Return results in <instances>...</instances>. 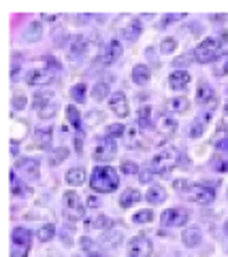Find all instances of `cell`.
<instances>
[{
  "label": "cell",
  "mask_w": 228,
  "mask_h": 257,
  "mask_svg": "<svg viewBox=\"0 0 228 257\" xmlns=\"http://www.w3.org/2000/svg\"><path fill=\"white\" fill-rule=\"evenodd\" d=\"M141 200V191L134 189V187H128V189L122 191V198H120V206L122 208H130L132 204H137Z\"/></svg>",
  "instance_id": "7402d4cb"
},
{
  "label": "cell",
  "mask_w": 228,
  "mask_h": 257,
  "mask_svg": "<svg viewBox=\"0 0 228 257\" xmlns=\"http://www.w3.org/2000/svg\"><path fill=\"white\" fill-rule=\"evenodd\" d=\"M11 194L13 196H28L30 194V189H28L24 183H17V177H15L13 170H11Z\"/></svg>",
  "instance_id": "d6a6232c"
},
{
  "label": "cell",
  "mask_w": 228,
  "mask_h": 257,
  "mask_svg": "<svg viewBox=\"0 0 228 257\" xmlns=\"http://www.w3.org/2000/svg\"><path fill=\"white\" fill-rule=\"evenodd\" d=\"M109 107H111V110H113L115 115L120 117V119H126V117L130 115V107H128V98H126V93H124V92H115V93H111V98H109Z\"/></svg>",
  "instance_id": "7c38bea8"
},
{
  "label": "cell",
  "mask_w": 228,
  "mask_h": 257,
  "mask_svg": "<svg viewBox=\"0 0 228 257\" xmlns=\"http://www.w3.org/2000/svg\"><path fill=\"white\" fill-rule=\"evenodd\" d=\"M213 145H215V149H218V151H222V153H228V136L220 138L218 143H213Z\"/></svg>",
  "instance_id": "f5cc1de1"
},
{
  "label": "cell",
  "mask_w": 228,
  "mask_h": 257,
  "mask_svg": "<svg viewBox=\"0 0 228 257\" xmlns=\"http://www.w3.org/2000/svg\"><path fill=\"white\" fill-rule=\"evenodd\" d=\"M224 232H226V236H228V221H226V225H224Z\"/></svg>",
  "instance_id": "94428289"
},
{
  "label": "cell",
  "mask_w": 228,
  "mask_h": 257,
  "mask_svg": "<svg viewBox=\"0 0 228 257\" xmlns=\"http://www.w3.org/2000/svg\"><path fill=\"white\" fill-rule=\"evenodd\" d=\"M181 162V153L177 149L168 147L165 151H160V153H156V157L151 160V170L156 174H166L168 170H173V168H177Z\"/></svg>",
  "instance_id": "7a4b0ae2"
},
{
  "label": "cell",
  "mask_w": 228,
  "mask_h": 257,
  "mask_svg": "<svg viewBox=\"0 0 228 257\" xmlns=\"http://www.w3.org/2000/svg\"><path fill=\"white\" fill-rule=\"evenodd\" d=\"M209 119H211V113H203V115H198L196 119L190 124L188 136H190V138H201V136H203V132H205V128H207V124H209Z\"/></svg>",
  "instance_id": "e0dca14e"
},
{
  "label": "cell",
  "mask_w": 228,
  "mask_h": 257,
  "mask_svg": "<svg viewBox=\"0 0 228 257\" xmlns=\"http://www.w3.org/2000/svg\"><path fill=\"white\" fill-rule=\"evenodd\" d=\"M218 38L222 40V45H224V43H228V30H224V32H222V34H220Z\"/></svg>",
  "instance_id": "91938a15"
},
{
  "label": "cell",
  "mask_w": 228,
  "mask_h": 257,
  "mask_svg": "<svg viewBox=\"0 0 228 257\" xmlns=\"http://www.w3.org/2000/svg\"><path fill=\"white\" fill-rule=\"evenodd\" d=\"M120 170H122V174H139V172H141L137 164H132V162H122Z\"/></svg>",
  "instance_id": "f6af8a7d"
},
{
  "label": "cell",
  "mask_w": 228,
  "mask_h": 257,
  "mask_svg": "<svg viewBox=\"0 0 228 257\" xmlns=\"http://www.w3.org/2000/svg\"><path fill=\"white\" fill-rule=\"evenodd\" d=\"M122 134H126L124 124H111L107 128V138H118V136H122Z\"/></svg>",
  "instance_id": "b9f144b4"
},
{
  "label": "cell",
  "mask_w": 228,
  "mask_h": 257,
  "mask_svg": "<svg viewBox=\"0 0 228 257\" xmlns=\"http://www.w3.org/2000/svg\"><path fill=\"white\" fill-rule=\"evenodd\" d=\"M13 109L15 110L26 109V96L24 93H13Z\"/></svg>",
  "instance_id": "c3c4849f"
},
{
  "label": "cell",
  "mask_w": 228,
  "mask_h": 257,
  "mask_svg": "<svg viewBox=\"0 0 228 257\" xmlns=\"http://www.w3.org/2000/svg\"><path fill=\"white\" fill-rule=\"evenodd\" d=\"M75 151L77 153L83 151V132H77V136H75Z\"/></svg>",
  "instance_id": "db71d44e"
},
{
  "label": "cell",
  "mask_w": 228,
  "mask_h": 257,
  "mask_svg": "<svg viewBox=\"0 0 228 257\" xmlns=\"http://www.w3.org/2000/svg\"><path fill=\"white\" fill-rule=\"evenodd\" d=\"M64 179H66V183L71 187H79V185L85 183V170L83 168H71Z\"/></svg>",
  "instance_id": "4316f807"
},
{
  "label": "cell",
  "mask_w": 228,
  "mask_h": 257,
  "mask_svg": "<svg viewBox=\"0 0 228 257\" xmlns=\"http://www.w3.org/2000/svg\"><path fill=\"white\" fill-rule=\"evenodd\" d=\"M101 119H104V115H103V113H87V124H90V126L98 124Z\"/></svg>",
  "instance_id": "11a10c76"
},
{
  "label": "cell",
  "mask_w": 228,
  "mask_h": 257,
  "mask_svg": "<svg viewBox=\"0 0 228 257\" xmlns=\"http://www.w3.org/2000/svg\"><path fill=\"white\" fill-rule=\"evenodd\" d=\"M192 187V183L190 181H186V179H177V181H173V189L175 191H179V194H186Z\"/></svg>",
  "instance_id": "ee69618b"
},
{
  "label": "cell",
  "mask_w": 228,
  "mask_h": 257,
  "mask_svg": "<svg viewBox=\"0 0 228 257\" xmlns=\"http://www.w3.org/2000/svg\"><path fill=\"white\" fill-rule=\"evenodd\" d=\"M109 96V83H104V81H101V83H96L94 87H92V98L94 100H104V98Z\"/></svg>",
  "instance_id": "836d02e7"
},
{
  "label": "cell",
  "mask_w": 228,
  "mask_h": 257,
  "mask_svg": "<svg viewBox=\"0 0 228 257\" xmlns=\"http://www.w3.org/2000/svg\"><path fill=\"white\" fill-rule=\"evenodd\" d=\"M190 107V100L184 96H177V98H171V100L166 102V109L173 110V113H186Z\"/></svg>",
  "instance_id": "83f0119b"
},
{
  "label": "cell",
  "mask_w": 228,
  "mask_h": 257,
  "mask_svg": "<svg viewBox=\"0 0 228 257\" xmlns=\"http://www.w3.org/2000/svg\"><path fill=\"white\" fill-rule=\"evenodd\" d=\"M209 19L213 23H222V21H226V15H209Z\"/></svg>",
  "instance_id": "6f0895ef"
},
{
  "label": "cell",
  "mask_w": 228,
  "mask_h": 257,
  "mask_svg": "<svg viewBox=\"0 0 228 257\" xmlns=\"http://www.w3.org/2000/svg\"><path fill=\"white\" fill-rule=\"evenodd\" d=\"M154 219V213L147 208V210H139V213H134V217H132V221L134 223H149V221Z\"/></svg>",
  "instance_id": "ab89813d"
},
{
  "label": "cell",
  "mask_w": 228,
  "mask_h": 257,
  "mask_svg": "<svg viewBox=\"0 0 228 257\" xmlns=\"http://www.w3.org/2000/svg\"><path fill=\"white\" fill-rule=\"evenodd\" d=\"M181 240H184L186 247H198V244L203 242V234L198 227H186L184 234H181Z\"/></svg>",
  "instance_id": "ffe728a7"
},
{
  "label": "cell",
  "mask_w": 228,
  "mask_h": 257,
  "mask_svg": "<svg viewBox=\"0 0 228 257\" xmlns=\"http://www.w3.org/2000/svg\"><path fill=\"white\" fill-rule=\"evenodd\" d=\"M154 128H156V132L160 134V136H173L175 132H177V121L173 119L171 115H166V113H162V115H158V119L154 121Z\"/></svg>",
  "instance_id": "4fadbf2b"
},
{
  "label": "cell",
  "mask_w": 228,
  "mask_h": 257,
  "mask_svg": "<svg viewBox=\"0 0 228 257\" xmlns=\"http://www.w3.org/2000/svg\"><path fill=\"white\" fill-rule=\"evenodd\" d=\"M186 13H177V15H165V19H162L160 23H158V28H166V26H171L173 21H177V19H184Z\"/></svg>",
  "instance_id": "7dc6e473"
},
{
  "label": "cell",
  "mask_w": 228,
  "mask_h": 257,
  "mask_svg": "<svg viewBox=\"0 0 228 257\" xmlns=\"http://www.w3.org/2000/svg\"><path fill=\"white\" fill-rule=\"evenodd\" d=\"M211 168L218 172H228V157H222V155H215L211 160Z\"/></svg>",
  "instance_id": "f35d334b"
},
{
  "label": "cell",
  "mask_w": 228,
  "mask_h": 257,
  "mask_svg": "<svg viewBox=\"0 0 228 257\" xmlns=\"http://www.w3.org/2000/svg\"><path fill=\"white\" fill-rule=\"evenodd\" d=\"M17 166L24 170L28 179H39L41 177V166L39 160H17Z\"/></svg>",
  "instance_id": "44dd1931"
},
{
  "label": "cell",
  "mask_w": 228,
  "mask_h": 257,
  "mask_svg": "<svg viewBox=\"0 0 228 257\" xmlns=\"http://www.w3.org/2000/svg\"><path fill=\"white\" fill-rule=\"evenodd\" d=\"M151 124V107H141L137 113V128H149Z\"/></svg>",
  "instance_id": "f546056e"
},
{
  "label": "cell",
  "mask_w": 228,
  "mask_h": 257,
  "mask_svg": "<svg viewBox=\"0 0 228 257\" xmlns=\"http://www.w3.org/2000/svg\"><path fill=\"white\" fill-rule=\"evenodd\" d=\"M120 55H122V43L118 38H113L101 49V55H98L96 64H98V66H109V64L118 62Z\"/></svg>",
  "instance_id": "52a82bcc"
},
{
  "label": "cell",
  "mask_w": 228,
  "mask_h": 257,
  "mask_svg": "<svg viewBox=\"0 0 228 257\" xmlns=\"http://www.w3.org/2000/svg\"><path fill=\"white\" fill-rule=\"evenodd\" d=\"M90 187L98 194H111L120 187V172L111 166H96L90 177Z\"/></svg>",
  "instance_id": "6da1fadb"
},
{
  "label": "cell",
  "mask_w": 228,
  "mask_h": 257,
  "mask_svg": "<svg viewBox=\"0 0 228 257\" xmlns=\"http://www.w3.org/2000/svg\"><path fill=\"white\" fill-rule=\"evenodd\" d=\"M92 227H96V230H111L113 221H111L107 215H98L96 219H92Z\"/></svg>",
  "instance_id": "74e56055"
},
{
  "label": "cell",
  "mask_w": 228,
  "mask_h": 257,
  "mask_svg": "<svg viewBox=\"0 0 228 257\" xmlns=\"http://www.w3.org/2000/svg\"><path fill=\"white\" fill-rule=\"evenodd\" d=\"M192 54H194V60L198 64L215 62L222 55V40L220 38H205Z\"/></svg>",
  "instance_id": "3957f363"
},
{
  "label": "cell",
  "mask_w": 228,
  "mask_h": 257,
  "mask_svg": "<svg viewBox=\"0 0 228 257\" xmlns=\"http://www.w3.org/2000/svg\"><path fill=\"white\" fill-rule=\"evenodd\" d=\"M51 140H54V130L51 128H37L34 130V145L39 149H49Z\"/></svg>",
  "instance_id": "ac0fdd59"
},
{
  "label": "cell",
  "mask_w": 228,
  "mask_h": 257,
  "mask_svg": "<svg viewBox=\"0 0 228 257\" xmlns=\"http://www.w3.org/2000/svg\"><path fill=\"white\" fill-rule=\"evenodd\" d=\"M32 234L26 227H15L11 234V257H26L30 251Z\"/></svg>",
  "instance_id": "277c9868"
},
{
  "label": "cell",
  "mask_w": 228,
  "mask_h": 257,
  "mask_svg": "<svg viewBox=\"0 0 228 257\" xmlns=\"http://www.w3.org/2000/svg\"><path fill=\"white\" fill-rule=\"evenodd\" d=\"M213 74H215V77H226V74H228V60L220 62V64H215Z\"/></svg>",
  "instance_id": "681fc988"
},
{
  "label": "cell",
  "mask_w": 228,
  "mask_h": 257,
  "mask_svg": "<svg viewBox=\"0 0 228 257\" xmlns=\"http://www.w3.org/2000/svg\"><path fill=\"white\" fill-rule=\"evenodd\" d=\"M66 119H68V124H71L77 132H83V128H81V117H79L77 107H66Z\"/></svg>",
  "instance_id": "4dcf8cb0"
},
{
  "label": "cell",
  "mask_w": 228,
  "mask_h": 257,
  "mask_svg": "<svg viewBox=\"0 0 228 257\" xmlns=\"http://www.w3.org/2000/svg\"><path fill=\"white\" fill-rule=\"evenodd\" d=\"M120 240H122V234L120 232H111V234H107V236L101 238V244H103V247H107V249H113V247H118V244H120Z\"/></svg>",
  "instance_id": "d590c367"
},
{
  "label": "cell",
  "mask_w": 228,
  "mask_h": 257,
  "mask_svg": "<svg viewBox=\"0 0 228 257\" xmlns=\"http://www.w3.org/2000/svg\"><path fill=\"white\" fill-rule=\"evenodd\" d=\"M64 213L68 221H79L85 215V204H81L77 191H66L64 194Z\"/></svg>",
  "instance_id": "5b68a950"
},
{
  "label": "cell",
  "mask_w": 228,
  "mask_h": 257,
  "mask_svg": "<svg viewBox=\"0 0 228 257\" xmlns=\"http://www.w3.org/2000/svg\"><path fill=\"white\" fill-rule=\"evenodd\" d=\"M145 200H147L149 204H162L166 200V189L162 185H151L149 191L145 194Z\"/></svg>",
  "instance_id": "d4e9b609"
},
{
  "label": "cell",
  "mask_w": 228,
  "mask_h": 257,
  "mask_svg": "<svg viewBox=\"0 0 228 257\" xmlns=\"http://www.w3.org/2000/svg\"><path fill=\"white\" fill-rule=\"evenodd\" d=\"M54 236H56V227H54V223H45V225H41V227H39V232H37V238H39L41 242H49Z\"/></svg>",
  "instance_id": "1f68e13d"
},
{
  "label": "cell",
  "mask_w": 228,
  "mask_h": 257,
  "mask_svg": "<svg viewBox=\"0 0 228 257\" xmlns=\"http://www.w3.org/2000/svg\"><path fill=\"white\" fill-rule=\"evenodd\" d=\"M190 221V213L184 206H175V208H166L160 215V223L165 227H181Z\"/></svg>",
  "instance_id": "8992f818"
},
{
  "label": "cell",
  "mask_w": 228,
  "mask_h": 257,
  "mask_svg": "<svg viewBox=\"0 0 228 257\" xmlns=\"http://www.w3.org/2000/svg\"><path fill=\"white\" fill-rule=\"evenodd\" d=\"M71 155V151H68L66 147H60V149H56L54 153H51V157H49V164L51 166H60V164L66 160V157Z\"/></svg>",
  "instance_id": "e575fe53"
},
{
  "label": "cell",
  "mask_w": 228,
  "mask_h": 257,
  "mask_svg": "<svg viewBox=\"0 0 228 257\" xmlns=\"http://www.w3.org/2000/svg\"><path fill=\"white\" fill-rule=\"evenodd\" d=\"M118 153V145H115L113 138H103L101 143L94 147L92 151V157H94L96 162H111Z\"/></svg>",
  "instance_id": "9c48e42d"
},
{
  "label": "cell",
  "mask_w": 228,
  "mask_h": 257,
  "mask_svg": "<svg viewBox=\"0 0 228 257\" xmlns=\"http://www.w3.org/2000/svg\"><path fill=\"white\" fill-rule=\"evenodd\" d=\"M56 110H58V107H56V102H54V104H49V107L41 109L39 110V117H41V119H51V117L56 115Z\"/></svg>",
  "instance_id": "bcb514c9"
},
{
  "label": "cell",
  "mask_w": 228,
  "mask_h": 257,
  "mask_svg": "<svg viewBox=\"0 0 228 257\" xmlns=\"http://www.w3.org/2000/svg\"><path fill=\"white\" fill-rule=\"evenodd\" d=\"M45 62H47V70H51V73H60V62L56 60V57H51V55H45Z\"/></svg>",
  "instance_id": "f907efd6"
},
{
  "label": "cell",
  "mask_w": 228,
  "mask_h": 257,
  "mask_svg": "<svg viewBox=\"0 0 228 257\" xmlns=\"http://www.w3.org/2000/svg\"><path fill=\"white\" fill-rule=\"evenodd\" d=\"M151 251H154V244L145 236H134L132 240L128 242V255L130 257H149Z\"/></svg>",
  "instance_id": "30bf717a"
},
{
  "label": "cell",
  "mask_w": 228,
  "mask_h": 257,
  "mask_svg": "<svg viewBox=\"0 0 228 257\" xmlns=\"http://www.w3.org/2000/svg\"><path fill=\"white\" fill-rule=\"evenodd\" d=\"M79 244H81V249H83V251H87V253H92V257L98 255V253H96V244H94V240H92V238L83 236V238L79 240Z\"/></svg>",
  "instance_id": "7bdbcfd3"
},
{
  "label": "cell",
  "mask_w": 228,
  "mask_h": 257,
  "mask_svg": "<svg viewBox=\"0 0 228 257\" xmlns=\"http://www.w3.org/2000/svg\"><path fill=\"white\" fill-rule=\"evenodd\" d=\"M141 32H143V23L139 21V19H134V21H130L128 23V26L124 28V30H122V37H124L126 40H137L139 37H141Z\"/></svg>",
  "instance_id": "484cf974"
},
{
  "label": "cell",
  "mask_w": 228,
  "mask_h": 257,
  "mask_svg": "<svg viewBox=\"0 0 228 257\" xmlns=\"http://www.w3.org/2000/svg\"><path fill=\"white\" fill-rule=\"evenodd\" d=\"M184 196L188 198L190 202H194V204H211L215 200V191L211 189V187L194 185V183H192V187H190L188 191H186Z\"/></svg>",
  "instance_id": "ba28073f"
},
{
  "label": "cell",
  "mask_w": 228,
  "mask_h": 257,
  "mask_svg": "<svg viewBox=\"0 0 228 257\" xmlns=\"http://www.w3.org/2000/svg\"><path fill=\"white\" fill-rule=\"evenodd\" d=\"M154 170H151V168H145V170H141L139 172V181H141V183H151V179H154Z\"/></svg>",
  "instance_id": "816d5d0a"
},
{
  "label": "cell",
  "mask_w": 228,
  "mask_h": 257,
  "mask_svg": "<svg viewBox=\"0 0 228 257\" xmlns=\"http://www.w3.org/2000/svg\"><path fill=\"white\" fill-rule=\"evenodd\" d=\"M85 204H87V206H90V208H96V206H98V204H101V202H98V198H96V196H87Z\"/></svg>",
  "instance_id": "9f6ffc18"
},
{
  "label": "cell",
  "mask_w": 228,
  "mask_h": 257,
  "mask_svg": "<svg viewBox=\"0 0 228 257\" xmlns=\"http://www.w3.org/2000/svg\"><path fill=\"white\" fill-rule=\"evenodd\" d=\"M41 37H43V26H41V21H32L30 26H28L24 38L28 43H34V40H41Z\"/></svg>",
  "instance_id": "f1b7e54d"
},
{
  "label": "cell",
  "mask_w": 228,
  "mask_h": 257,
  "mask_svg": "<svg viewBox=\"0 0 228 257\" xmlns=\"http://www.w3.org/2000/svg\"><path fill=\"white\" fill-rule=\"evenodd\" d=\"M175 49H177V40H175V38H171V37H168V38H162V43H160V51H162V54H173V51Z\"/></svg>",
  "instance_id": "60d3db41"
},
{
  "label": "cell",
  "mask_w": 228,
  "mask_h": 257,
  "mask_svg": "<svg viewBox=\"0 0 228 257\" xmlns=\"http://www.w3.org/2000/svg\"><path fill=\"white\" fill-rule=\"evenodd\" d=\"M190 73L188 70H173L171 77H168V85L171 90H186L190 85Z\"/></svg>",
  "instance_id": "2e32d148"
},
{
  "label": "cell",
  "mask_w": 228,
  "mask_h": 257,
  "mask_svg": "<svg viewBox=\"0 0 228 257\" xmlns=\"http://www.w3.org/2000/svg\"><path fill=\"white\" fill-rule=\"evenodd\" d=\"M49 104H54V92L43 90V92H37V93H34V98H32V109L37 110V113H39L41 109L49 107Z\"/></svg>",
  "instance_id": "d6986e66"
},
{
  "label": "cell",
  "mask_w": 228,
  "mask_h": 257,
  "mask_svg": "<svg viewBox=\"0 0 228 257\" xmlns=\"http://www.w3.org/2000/svg\"><path fill=\"white\" fill-rule=\"evenodd\" d=\"M90 47V40L83 34H77V37L71 38V45H68V57H81Z\"/></svg>",
  "instance_id": "9a60e30c"
},
{
  "label": "cell",
  "mask_w": 228,
  "mask_h": 257,
  "mask_svg": "<svg viewBox=\"0 0 228 257\" xmlns=\"http://www.w3.org/2000/svg\"><path fill=\"white\" fill-rule=\"evenodd\" d=\"M215 100V96H213V90H211V85L209 83H205V81H201L198 83V90H196V102L198 104H211Z\"/></svg>",
  "instance_id": "cb8c5ba5"
},
{
  "label": "cell",
  "mask_w": 228,
  "mask_h": 257,
  "mask_svg": "<svg viewBox=\"0 0 228 257\" xmlns=\"http://www.w3.org/2000/svg\"><path fill=\"white\" fill-rule=\"evenodd\" d=\"M124 143L128 149H147L149 147V140L143 132H139V128H128L124 134Z\"/></svg>",
  "instance_id": "8fae6325"
},
{
  "label": "cell",
  "mask_w": 228,
  "mask_h": 257,
  "mask_svg": "<svg viewBox=\"0 0 228 257\" xmlns=\"http://www.w3.org/2000/svg\"><path fill=\"white\" fill-rule=\"evenodd\" d=\"M151 79V70L145 66V64H137V66L132 68V81L137 85H147Z\"/></svg>",
  "instance_id": "603a6c76"
},
{
  "label": "cell",
  "mask_w": 228,
  "mask_h": 257,
  "mask_svg": "<svg viewBox=\"0 0 228 257\" xmlns=\"http://www.w3.org/2000/svg\"><path fill=\"white\" fill-rule=\"evenodd\" d=\"M28 85H32V87H41V85H49L51 81H54V73L47 68H37V70H32L30 74H28Z\"/></svg>",
  "instance_id": "5bb4252c"
},
{
  "label": "cell",
  "mask_w": 228,
  "mask_h": 257,
  "mask_svg": "<svg viewBox=\"0 0 228 257\" xmlns=\"http://www.w3.org/2000/svg\"><path fill=\"white\" fill-rule=\"evenodd\" d=\"M41 17H43L45 21H51V23H56V21H58V15H49V13H43Z\"/></svg>",
  "instance_id": "680465c9"
},
{
  "label": "cell",
  "mask_w": 228,
  "mask_h": 257,
  "mask_svg": "<svg viewBox=\"0 0 228 257\" xmlns=\"http://www.w3.org/2000/svg\"><path fill=\"white\" fill-rule=\"evenodd\" d=\"M224 110H226V113H228V104H226V107H224Z\"/></svg>",
  "instance_id": "6125c7cd"
},
{
  "label": "cell",
  "mask_w": 228,
  "mask_h": 257,
  "mask_svg": "<svg viewBox=\"0 0 228 257\" xmlns=\"http://www.w3.org/2000/svg\"><path fill=\"white\" fill-rule=\"evenodd\" d=\"M85 93H87V85L85 83H77L71 87V98L75 102H83L85 100Z\"/></svg>",
  "instance_id": "8d00e7d4"
}]
</instances>
